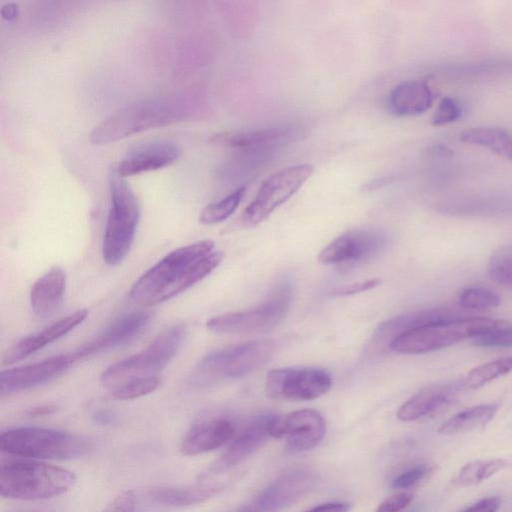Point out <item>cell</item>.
<instances>
[{"label":"cell","mask_w":512,"mask_h":512,"mask_svg":"<svg viewBox=\"0 0 512 512\" xmlns=\"http://www.w3.org/2000/svg\"><path fill=\"white\" fill-rule=\"evenodd\" d=\"M110 209L102 242V257L109 266L129 253L140 219L138 199L124 177L114 169L109 175Z\"/></svg>","instance_id":"5b68a950"},{"label":"cell","mask_w":512,"mask_h":512,"mask_svg":"<svg viewBox=\"0 0 512 512\" xmlns=\"http://www.w3.org/2000/svg\"><path fill=\"white\" fill-rule=\"evenodd\" d=\"M498 319L461 314L423 325L397 336L389 346L401 354H422L451 346L492 327Z\"/></svg>","instance_id":"52a82bcc"},{"label":"cell","mask_w":512,"mask_h":512,"mask_svg":"<svg viewBox=\"0 0 512 512\" xmlns=\"http://www.w3.org/2000/svg\"><path fill=\"white\" fill-rule=\"evenodd\" d=\"M185 324H175L161 332L144 350L107 368L101 384L114 389L127 382L157 376L174 358L186 336Z\"/></svg>","instance_id":"ba28073f"},{"label":"cell","mask_w":512,"mask_h":512,"mask_svg":"<svg viewBox=\"0 0 512 512\" xmlns=\"http://www.w3.org/2000/svg\"><path fill=\"white\" fill-rule=\"evenodd\" d=\"M462 142L483 147L499 157L512 161V135L499 127L479 126L461 132Z\"/></svg>","instance_id":"4316f807"},{"label":"cell","mask_w":512,"mask_h":512,"mask_svg":"<svg viewBox=\"0 0 512 512\" xmlns=\"http://www.w3.org/2000/svg\"><path fill=\"white\" fill-rule=\"evenodd\" d=\"M512 371V356L500 357L471 369L463 384L468 389H479Z\"/></svg>","instance_id":"f546056e"},{"label":"cell","mask_w":512,"mask_h":512,"mask_svg":"<svg viewBox=\"0 0 512 512\" xmlns=\"http://www.w3.org/2000/svg\"><path fill=\"white\" fill-rule=\"evenodd\" d=\"M487 273L495 283L512 289V244L500 247L490 256Z\"/></svg>","instance_id":"d6a6232c"},{"label":"cell","mask_w":512,"mask_h":512,"mask_svg":"<svg viewBox=\"0 0 512 512\" xmlns=\"http://www.w3.org/2000/svg\"><path fill=\"white\" fill-rule=\"evenodd\" d=\"M88 316L86 309L69 314L48 327L33 333L14 344L3 357V365H11L34 354L43 347L63 337L81 324Z\"/></svg>","instance_id":"cb8c5ba5"},{"label":"cell","mask_w":512,"mask_h":512,"mask_svg":"<svg viewBox=\"0 0 512 512\" xmlns=\"http://www.w3.org/2000/svg\"><path fill=\"white\" fill-rule=\"evenodd\" d=\"M291 300V285L283 281L258 306L214 316L207 321L206 327L217 334L249 335L266 332L283 320Z\"/></svg>","instance_id":"9c48e42d"},{"label":"cell","mask_w":512,"mask_h":512,"mask_svg":"<svg viewBox=\"0 0 512 512\" xmlns=\"http://www.w3.org/2000/svg\"><path fill=\"white\" fill-rule=\"evenodd\" d=\"M501 505V499L497 496L482 498L467 507H464V511H476V512H493L498 510Z\"/></svg>","instance_id":"ab89813d"},{"label":"cell","mask_w":512,"mask_h":512,"mask_svg":"<svg viewBox=\"0 0 512 512\" xmlns=\"http://www.w3.org/2000/svg\"><path fill=\"white\" fill-rule=\"evenodd\" d=\"M471 340L474 345L483 348L512 347V324L498 319L492 327L477 334Z\"/></svg>","instance_id":"836d02e7"},{"label":"cell","mask_w":512,"mask_h":512,"mask_svg":"<svg viewBox=\"0 0 512 512\" xmlns=\"http://www.w3.org/2000/svg\"><path fill=\"white\" fill-rule=\"evenodd\" d=\"M413 493L403 491L384 499L378 506L380 512H397L407 507L413 500Z\"/></svg>","instance_id":"74e56055"},{"label":"cell","mask_w":512,"mask_h":512,"mask_svg":"<svg viewBox=\"0 0 512 512\" xmlns=\"http://www.w3.org/2000/svg\"><path fill=\"white\" fill-rule=\"evenodd\" d=\"M387 235L378 229H354L330 242L319 254L325 265L352 266L374 258L386 249Z\"/></svg>","instance_id":"7c38bea8"},{"label":"cell","mask_w":512,"mask_h":512,"mask_svg":"<svg viewBox=\"0 0 512 512\" xmlns=\"http://www.w3.org/2000/svg\"><path fill=\"white\" fill-rule=\"evenodd\" d=\"M226 486L213 477L200 476V480L191 486H154L146 489L133 490L136 509L144 505L160 507H185L205 502L218 494Z\"/></svg>","instance_id":"2e32d148"},{"label":"cell","mask_w":512,"mask_h":512,"mask_svg":"<svg viewBox=\"0 0 512 512\" xmlns=\"http://www.w3.org/2000/svg\"><path fill=\"white\" fill-rule=\"evenodd\" d=\"M318 482L314 470L308 467L292 468L283 472L242 510L277 511L289 507L307 495Z\"/></svg>","instance_id":"4fadbf2b"},{"label":"cell","mask_w":512,"mask_h":512,"mask_svg":"<svg viewBox=\"0 0 512 512\" xmlns=\"http://www.w3.org/2000/svg\"><path fill=\"white\" fill-rule=\"evenodd\" d=\"M463 313L462 310L439 307L417 310L394 316L382 322L366 347V352L376 354L389 349L390 343L400 334L411 329L439 321L444 318L457 316Z\"/></svg>","instance_id":"d6986e66"},{"label":"cell","mask_w":512,"mask_h":512,"mask_svg":"<svg viewBox=\"0 0 512 512\" xmlns=\"http://www.w3.org/2000/svg\"><path fill=\"white\" fill-rule=\"evenodd\" d=\"M498 405L486 403L464 409L444 421L438 428L441 435H455L485 427L496 415Z\"/></svg>","instance_id":"83f0119b"},{"label":"cell","mask_w":512,"mask_h":512,"mask_svg":"<svg viewBox=\"0 0 512 512\" xmlns=\"http://www.w3.org/2000/svg\"><path fill=\"white\" fill-rule=\"evenodd\" d=\"M431 472V467L425 464L413 466L398 474L391 482L394 489H407L423 480Z\"/></svg>","instance_id":"8d00e7d4"},{"label":"cell","mask_w":512,"mask_h":512,"mask_svg":"<svg viewBox=\"0 0 512 512\" xmlns=\"http://www.w3.org/2000/svg\"><path fill=\"white\" fill-rule=\"evenodd\" d=\"M510 463L502 458L473 460L463 465L453 483L459 487L475 486L506 469Z\"/></svg>","instance_id":"f1b7e54d"},{"label":"cell","mask_w":512,"mask_h":512,"mask_svg":"<svg viewBox=\"0 0 512 512\" xmlns=\"http://www.w3.org/2000/svg\"><path fill=\"white\" fill-rule=\"evenodd\" d=\"M160 378L151 376L127 382L111 391L114 398L119 400H132L145 396L158 388Z\"/></svg>","instance_id":"e575fe53"},{"label":"cell","mask_w":512,"mask_h":512,"mask_svg":"<svg viewBox=\"0 0 512 512\" xmlns=\"http://www.w3.org/2000/svg\"><path fill=\"white\" fill-rule=\"evenodd\" d=\"M76 482L67 469L41 460L15 457L2 460L0 495L14 500L50 499L69 491Z\"/></svg>","instance_id":"3957f363"},{"label":"cell","mask_w":512,"mask_h":512,"mask_svg":"<svg viewBox=\"0 0 512 512\" xmlns=\"http://www.w3.org/2000/svg\"><path fill=\"white\" fill-rule=\"evenodd\" d=\"M57 410L56 405L54 404H41L35 407L30 408L27 411V414L31 417H39L46 416L54 413Z\"/></svg>","instance_id":"7bdbcfd3"},{"label":"cell","mask_w":512,"mask_h":512,"mask_svg":"<svg viewBox=\"0 0 512 512\" xmlns=\"http://www.w3.org/2000/svg\"><path fill=\"white\" fill-rule=\"evenodd\" d=\"M66 290L65 271L58 266L39 277L30 291V304L39 318L52 316L61 306Z\"/></svg>","instance_id":"484cf974"},{"label":"cell","mask_w":512,"mask_h":512,"mask_svg":"<svg viewBox=\"0 0 512 512\" xmlns=\"http://www.w3.org/2000/svg\"><path fill=\"white\" fill-rule=\"evenodd\" d=\"M222 258L210 240L176 248L134 282L129 297L144 307L163 303L207 277Z\"/></svg>","instance_id":"6da1fadb"},{"label":"cell","mask_w":512,"mask_h":512,"mask_svg":"<svg viewBox=\"0 0 512 512\" xmlns=\"http://www.w3.org/2000/svg\"><path fill=\"white\" fill-rule=\"evenodd\" d=\"M458 303L465 310L483 311L499 306L501 298L496 291L489 287L471 285L460 291Z\"/></svg>","instance_id":"1f68e13d"},{"label":"cell","mask_w":512,"mask_h":512,"mask_svg":"<svg viewBox=\"0 0 512 512\" xmlns=\"http://www.w3.org/2000/svg\"><path fill=\"white\" fill-rule=\"evenodd\" d=\"M313 167L297 164L283 168L269 176L260 186L255 198L244 211L251 225L264 221L280 205L290 199L310 178Z\"/></svg>","instance_id":"30bf717a"},{"label":"cell","mask_w":512,"mask_h":512,"mask_svg":"<svg viewBox=\"0 0 512 512\" xmlns=\"http://www.w3.org/2000/svg\"><path fill=\"white\" fill-rule=\"evenodd\" d=\"M0 449L9 456L37 460H67L83 456L90 449L82 437L56 429L17 427L2 432Z\"/></svg>","instance_id":"8992f818"},{"label":"cell","mask_w":512,"mask_h":512,"mask_svg":"<svg viewBox=\"0 0 512 512\" xmlns=\"http://www.w3.org/2000/svg\"><path fill=\"white\" fill-rule=\"evenodd\" d=\"M2 18L7 21H14L19 16V8L16 3H7L1 9Z\"/></svg>","instance_id":"ee69618b"},{"label":"cell","mask_w":512,"mask_h":512,"mask_svg":"<svg viewBox=\"0 0 512 512\" xmlns=\"http://www.w3.org/2000/svg\"><path fill=\"white\" fill-rule=\"evenodd\" d=\"M331 387V375L313 367L271 370L265 382L266 395L277 400H313L326 394Z\"/></svg>","instance_id":"8fae6325"},{"label":"cell","mask_w":512,"mask_h":512,"mask_svg":"<svg viewBox=\"0 0 512 512\" xmlns=\"http://www.w3.org/2000/svg\"><path fill=\"white\" fill-rule=\"evenodd\" d=\"M275 414L261 413L236 432L220 457L200 476L215 477L240 465L256 453L272 437L271 423Z\"/></svg>","instance_id":"5bb4252c"},{"label":"cell","mask_w":512,"mask_h":512,"mask_svg":"<svg viewBox=\"0 0 512 512\" xmlns=\"http://www.w3.org/2000/svg\"><path fill=\"white\" fill-rule=\"evenodd\" d=\"M296 133L294 126H278L251 131L220 132L210 141L218 146L245 152L265 153L283 144Z\"/></svg>","instance_id":"603a6c76"},{"label":"cell","mask_w":512,"mask_h":512,"mask_svg":"<svg viewBox=\"0 0 512 512\" xmlns=\"http://www.w3.org/2000/svg\"><path fill=\"white\" fill-rule=\"evenodd\" d=\"M325 433L326 421L314 409L293 411L284 417L275 415L271 423L272 437L284 438L285 450L289 454L302 453L318 446Z\"/></svg>","instance_id":"9a60e30c"},{"label":"cell","mask_w":512,"mask_h":512,"mask_svg":"<svg viewBox=\"0 0 512 512\" xmlns=\"http://www.w3.org/2000/svg\"><path fill=\"white\" fill-rule=\"evenodd\" d=\"M77 360L74 352L59 354L39 362L2 371L1 397L49 382L63 374Z\"/></svg>","instance_id":"ac0fdd59"},{"label":"cell","mask_w":512,"mask_h":512,"mask_svg":"<svg viewBox=\"0 0 512 512\" xmlns=\"http://www.w3.org/2000/svg\"><path fill=\"white\" fill-rule=\"evenodd\" d=\"M93 421L99 425L112 424L116 419V414L108 409H99L92 415Z\"/></svg>","instance_id":"b9f144b4"},{"label":"cell","mask_w":512,"mask_h":512,"mask_svg":"<svg viewBox=\"0 0 512 512\" xmlns=\"http://www.w3.org/2000/svg\"><path fill=\"white\" fill-rule=\"evenodd\" d=\"M152 317L151 311L145 310L120 316L94 338L74 351L77 360L108 352L131 343L145 331Z\"/></svg>","instance_id":"e0dca14e"},{"label":"cell","mask_w":512,"mask_h":512,"mask_svg":"<svg viewBox=\"0 0 512 512\" xmlns=\"http://www.w3.org/2000/svg\"><path fill=\"white\" fill-rule=\"evenodd\" d=\"M192 115L187 98L167 96L129 104L93 128L89 140L94 145H107L135 134L174 123Z\"/></svg>","instance_id":"7a4b0ae2"},{"label":"cell","mask_w":512,"mask_h":512,"mask_svg":"<svg viewBox=\"0 0 512 512\" xmlns=\"http://www.w3.org/2000/svg\"><path fill=\"white\" fill-rule=\"evenodd\" d=\"M379 284H380L379 279H370V280H366V281H362V282H358V283L345 285L342 287H337L331 292V294L333 296L354 295V294H358V293L373 289L374 287H376Z\"/></svg>","instance_id":"f35d334b"},{"label":"cell","mask_w":512,"mask_h":512,"mask_svg":"<svg viewBox=\"0 0 512 512\" xmlns=\"http://www.w3.org/2000/svg\"><path fill=\"white\" fill-rule=\"evenodd\" d=\"M180 154V147L172 141L142 143L126 152L116 171L124 178L155 171L177 161Z\"/></svg>","instance_id":"44dd1931"},{"label":"cell","mask_w":512,"mask_h":512,"mask_svg":"<svg viewBox=\"0 0 512 512\" xmlns=\"http://www.w3.org/2000/svg\"><path fill=\"white\" fill-rule=\"evenodd\" d=\"M351 506L343 501H330L315 505L309 508L310 511H329V512H345L350 510Z\"/></svg>","instance_id":"60d3db41"},{"label":"cell","mask_w":512,"mask_h":512,"mask_svg":"<svg viewBox=\"0 0 512 512\" xmlns=\"http://www.w3.org/2000/svg\"><path fill=\"white\" fill-rule=\"evenodd\" d=\"M236 432L235 422L226 415L205 417L191 425L180 450L190 456L207 453L228 444Z\"/></svg>","instance_id":"ffe728a7"},{"label":"cell","mask_w":512,"mask_h":512,"mask_svg":"<svg viewBox=\"0 0 512 512\" xmlns=\"http://www.w3.org/2000/svg\"><path fill=\"white\" fill-rule=\"evenodd\" d=\"M434 92L426 80L409 79L398 83L389 92L387 106L397 116H416L428 111Z\"/></svg>","instance_id":"d4e9b609"},{"label":"cell","mask_w":512,"mask_h":512,"mask_svg":"<svg viewBox=\"0 0 512 512\" xmlns=\"http://www.w3.org/2000/svg\"><path fill=\"white\" fill-rule=\"evenodd\" d=\"M462 115V106L460 102L450 96H446L439 102L431 123L434 126H444L457 121Z\"/></svg>","instance_id":"d590c367"},{"label":"cell","mask_w":512,"mask_h":512,"mask_svg":"<svg viewBox=\"0 0 512 512\" xmlns=\"http://www.w3.org/2000/svg\"><path fill=\"white\" fill-rule=\"evenodd\" d=\"M246 187L240 186L222 199L205 206L199 215V221L205 225L220 223L230 217L241 203Z\"/></svg>","instance_id":"4dcf8cb0"},{"label":"cell","mask_w":512,"mask_h":512,"mask_svg":"<svg viewBox=\"0 0 512 512\" xmlns=\"http://www.w3.org/2000/svg\"><path fill=\"white\" fill-rule=\"evenodd\" d=\"M462 386L463 382L427 386L405 401L396 416L400 421L411 422L437 414L455 402Z\"/></svg>","instance_id":"7402d4cb"},{"label":"cell","mask_w":512,"mask_h":512,"mask_svg":"<svg viewBox=\"0 0 512 512\" xmlns=\"http://www.w3.org/2000/svg\"><path fill=\"white\" fill-rule=\"evenodd\" d=\"M276 350L274 341L256 340L211 352L194 367L190 383L197 387H208L241 378L264 366Z\"/></svg>","instance_id":"277c9868"}]
</instances>
